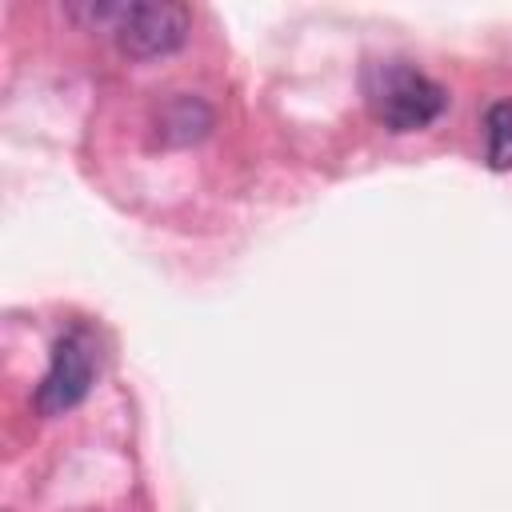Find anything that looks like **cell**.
Returning a JSON list of instances; mask_svg holds the SVG:
<instances>
[{
  "instance_id": "1",
  "label": "cell",
  "mask_w": 512,
  "mask_h": 512,
  "mask_svg": "<svg viewBox=\"0 0 512 512\" xmlns=\"http://www.w3.org/2000/svg\"><path fill=\"white\" fill-rule=\"evenodd\" d=\"M72 16H92L96 28H108L116 48L132 60H152L176 52L192 32V12L172 0H136V4H84Z\"/></svg>"
},
{
  "instance_id": "2",
  "label": "cell",
  "mask_w": 512,
  "mask_h": 512,
  "mask_svg": "<svg viewBox=\"0 0 512 512\" xmlns=\"http://www.w3.org/2000/svg\"><path fill=\"white\" fill-rule=\"evenodd\" d=\"M368 112L388 132H420L448 108V92L420 68L404 60H376L364 68Z\"/></svg>"
},
{
  "instance_id": "3",
  "label": "cell",
  "mask_w": 512,
  "mask_h": 512,
  "mask_svg": "<svg viewBox=\"0 0 512 512\" xmlns=\"http://www.w3.org/2000/svg\"><path fill=\"white\" fill-rule=\"evenodd\" d=\"M92 380H96V344H92V332L76 324L52 344L48 372L36 388V408L44 416H60L88 396Z\"/></svg>"
},
{
  "instance_id": "4",
  "label": "cell",
  "mask_w": 512,
  "mask_h": 512,
  "mask_svg": "<svg viewBox=\"0 0 512 512\" xmlns=\"http://www.w3.org/2000/svg\"><path fill=\"white\" fill-rule=\"evenodd\" d=\"M484 140H488V168H512V100H496L484 112Z\"/></svg>"
}]
</instances>
